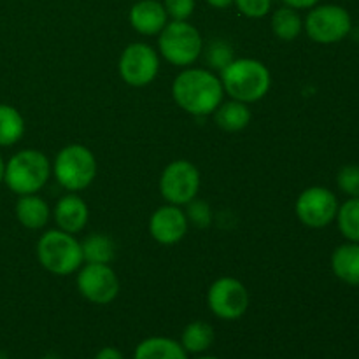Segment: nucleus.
Here are the masks:
<instances>
[{
	"mask_svg": "<svg viewBox=\"0 0 359 359\" xmlns=\"http://www.w3.org/2000/svg\"><path fill=\"white\" fill-rule=\"evenodd\" d=\"M172 98L184 112L202 118L214 114L223 102L224 90L216 72L186 67L172 83Z\"/></svg>",
	"mask_w": 359,
	"mask_h": 359,
	"instance_id": "1",
	"label": "nucleus"
},
{
	"mask_svg": "<svg viewBox=\"0 0 359 359\" xmlns=\"http://www.w3.org/2000/svg\"><path fill=\"white\" fill-rule=\"evenodd\" d=\"M224 95L231 100L255 104L266 97L272 86L269 67L255 58H235L219 72Z\"/></svg>",
	"mask_w": 359,
	"mask_h": 359,
	"instance_id": "2",
	"label": "nucleus"
},
{
	"mask_svg": "<svg viewBox=\"0 0 359 359\" xmlns=\"http://www.w3.org/2000/svg\"><path fill=\"white\" fill-rule=\"evenodd\" d=\"M53 174L49 158L39 149H23L6 161L4 182L18 196L34 195L46 186Z\"/></svg>",
	"mask_w": 359,
	"mask_h": 359,
	"instance_id": "3",
	"label": "nucleus"
},
{
	"mask_svg": "<svg viewBox=\"0 0 359 359\" xmlns=\"http://www.w3.org/2000/svg\"><path fill=\"white\" fill-rule=\"evenodd\" d=\"M37 259L49 273L67 277L83 266V249L76 235L60 230H48L37 242Z\"/></svg>",
	"mask_w": 359,
	"mask_h": 359,
	"instance_id": "4",
	"label": "nucleus"
},
{
	"mask_svg": "<svg viewBox=\"0 0 359 359\" xmlns=\"http://www.w3.org/2000/svg\"><path fill=\"white\" fill-rule=\"evenodd\" d=\"M203 39L189 21H168L158 34V53L170 65L191 67L202 56Z\"/></svg>",
	"mask_w": 359,
	"mask_h": 359,
	"instance_id": "5",
	"label": "nucleus"
},
{
	"mask_svg": "<svg viewBox=\"0 0 359 359\" xmlns=\"http://www.w3.org/2000/svg\"><path fill=\"white\" fill-rule=\"evenodd\" d=\"M97 158L83 144H69L56 154L53 174L58 184L70 193H77L91 186L97 177Z\"/></svg>",
	"mask_w": 359,
	"mask_h": 359,
	"instance_id": "6",
	"label": "nucleus"
},
{
	"mask_svg": "<svg viewBox=\"0 0 359 359\" xmlns=\"http://www.w3.org/2000/svg\"><path fill=\"white\" fill-rule=\"evenodd\" d=\"M304 30L309 39L318 44H337L353 30L349 11L337 4H318L304 20Z\"/></svg>",
	"mask_w": 359,
	"mask_h": 359,
	"instance_id": "7",
	"label": "nucleus"
},
{
	"mask_svg": "<svg viewBox=\"0 0 359 359\" xmlns=\"http://www.w3.org/2000/svg\"><path fill=\"white\" fill-rule=\"evenodd\" d=\"M200 172L189 160H174L163 168L160 175V195L170 205L184 207L196 198L200 191Z\"/></svg>",
	"mask_w": 359,
	"mask_h": 359,
	"instance_id": "8",
	"label": "nucleus"
},
{
	"mask_svg": "<svg viewBox=\"0 0 359 359\" xmlns=\"http://www.w3.org/2000/svg\"><path fill=\"white\" fill-rule=\"evenodd\" d=\"M118 72L128 86H147L160 72V53L146 42L128 44L119 56Z\"/></svg>",
	"mask_w": 359,
	"mask_h": 359,
	"instance_id": "9",
	"label": "nucleus"
},
{
	"mask_svg": "<svg viewBox=\"0 0 359 359\" xmlns=\"http://www.w3.org/2000/svg\"><path fill=\"white\" fill-rule=\"evenodd\" d=\"M251 297L248 287L235 277H219L207 291V305L216 318L223 321H237L249 311Z\"/></svg>",
	"mask_w": 359,
	"mask_h": 359,
	"instance_id": "10",
	"label": "nucleus"
},
{
	"mask_svg": "<svg viewBox=\"0 0 359 359\" xmlns=\"http://www.w3.org/2000/svg\"><path fill=\"white\" fill-rule=\"evenodd\" d=\"M77 291L95 305H109L118 298L121 284L118 273L105 263H83L76 277Z\"/></svg>",
	"mask_w": 359,
	"mask_h": 359,
	"instance_id": "11",
	"label": "nucleus"
},
{
	"mask_svg": "<svg viewBox=\"0 0 359 359\" xmlns=\"http://www.w3.org/2000/svg\"><path fill=\"white\" fill-rule=\"evenodd\" d=\"M339 205V198L332 189L325 186H311L298 195L294 212L302 224L319 230L335 221Z\"/></svg>",
	"mask_w": 359,
	"mask_h": 359,
	"instance_id": "12",
	"label": "nucleus"
},
{
	"mask_svg": "<svg viewBox=\"0 0 359 359\" xmlns=\"http://www.w3.org/2000/svg\"><path fill=\"white\" fill-rule=\"evenodd\" d=\"M188 217L186 212L177 205L160 207L149 217V233L158 244L174 245L181 242L188 233Z\"/></svg>",
	"mask_w": 359,
	"mask_h": 359,
	"instance_id": "13",
	"label": "nucleus"
},
{
	"mask_svg": "<svg viewBox=\"0 0 359 359\" xmlns=\"http://www.w3.org/2000/svg\"><path fill=\"white\" fill-rule=\"evenodd\" d=\"M53 217L60 230L77 235L86 228L88 219H90V209L79 195L69 193L56 202L55 209H53Z\"/></svg>",
	"mask_w": 359,
	"mask_h": 359,
	"instance_id": "14",
	"label": "nucleus"
},
{
	"mask_svg": "<svg viewBox=\"0 0 359 359\" xmlns=\"http://www.w3.org/2000/svg\"><path fill=\"white\" fill-rule=\"evenodd\" d=\"M130 25L140 35H158L168 23V14L160 0H139L128 14Z\"/></svg>",
	"mask_w": 359,
	"mask_h": 359,
	"instance_id": "15",
	"label": "nucleus"
},
{
	"mask_svg": "<svg viewBox=\"0 0 359 359\" xmlns=\"http://www.w3.org/2000/svg\"><path fill=\"white\" fill-rule=\"evenodd\" d=\"M16 217L21 226L28 230H41L51 219V207L37 193L23 195L16 202Z\"/></svg>",
	"mask_w": 359,
	"mask_h": 359,
	"instance_id": "16",
	"label": "nucleus"
},
{
	"mask_svg": "<svg viewBox=\"0 0 359 359\" xmlns=\"http://www.w3.org/2000/svg\"><path fill=\"white\" fill-rule=\"evenodd\" d=\"M332 270L335 277L349 286H359V244L346 242L332 255Z\"/></svg>",
	"mask_w": 359,
	"mask_h": 359,
	"instance_id": "17",
	"label": "nucleus"
},
{
	"mask_svg": "<svg viewBox=\"0 0 359 359\" xmlns=\"http://www.w3.org/2000/svg\"><path fill=\"white\" fill-rule=\"evenodd\" d=\"M133 359H188L181 342L168 337H149L135 347Z\"/></svg>",
	"mask_w": 359,
	"mask_h": 359,
	"instance_id": "18",
	"label": "nucleus"
},
{
	"mask_svg": "<svg viewBox=\"0 0 359 359\" xmlns=\"http://www.w3.org/2000/svg\"><path fill=\"white\" fill-rule=\"evenodd\" d=\"M251 109L249 104L238 100L221 102L219 107L214 111V121L224 132H241V130L248 128L251 123Z\"/></svg>",
	"mask_w": 359,
	"mask_h": 359,
	"instance_id": "19",
	"label": "nucleus"
},
{
	"mask_svg": "<svg viewBox=\"0 0 359 359\" xmlns=\"http://www.w3.org/2000/svg\"><path fill=\"white\" fill-rule=\"evenodd\" d=\"M270 27H272V34L279 41L291 42L300 37V34L304 32V18L293 7L283 6L272 13Z\"/></svg>",
	"mask_w": 359,
	"mask_h": 359,
	"instance_id": "20",
	"label": "nucleus"
},
{
	"mask_svg": "<svg viewBox=\"0 0 359 359\" xmlns=\"http://www.w3.org/2000/svg\"><path fill=\"white\" fill-rule=\"evenodd\" d=\"M25 135V119L16 107L0 104V147H11Z\"/></svg>",
	"mask_w": 359,
	"mask_h": 359,
	"instance_id": "21",
	"label": "nucleus"
},
{
	"mask_svg": "<svg viewBox=\"0 0 359 359\" xmlns=\"http://www.w3.org/2000/svg\"><path fill=\"white\" fill-rule=\"evenodd\" d=\"M214 344V330L205 321H193L182 330L181 346L188 354H202Z\"/></svg>",
	"mask_w": 359,
	"mask_h": 359,
	"instance_id": "22",
	"label": "nucleus"
},
{
	"mask_svg": "<svg viewBox=\"0 0 359 359\" xmlns=\"http://www.w3.org/2000/svg\"><path fill=\"white\" fill-rule=\"evenodd\" d=\"M84 263H109L116 256V245L112 238L105 233H91L81 242Z\"/></svg>",
	"mask_w": 359,
	"mask_h": 359,
	"instance_id": "23",
	"label": "nucleus"
},
{
	"mask_svg": "<svg viewBox=\"0 0 359 359\" xmlns=\"http://www.w3.org/2000/svg\"><path fill=\"white\" fill-rule=\"evenodd\" d=\"M337 226L347 242H358L359 244V196L358 198H347L342 205H339L337 212Z\"/></svg>",
	"mask_w": 359,
	"mask_h": 359,
	"instance_id": "24",
	"label": "nucleus"
},
{
	"mask_svg": "<svg viewBox=\"0 0 359 359\" xmlns=\"http://www.w3.org/2000/svg\"><path fill=\"white\" fill-rule=\"evenodd\" d=\"M202 56L205 60L207 69L212 70V72H221L226 65H230L235 60L233 48H231L230 42L223 41V39H214L209 44H203Z\"/></svg>",
	"mask_w": 359,
	"mask_h": 359,
	"instance_id": "25",
	"label": "nucleus"
},
{
	"mask_svg": "<svg viewBox=\"0 0 359 359\" xmlns=\"http://www.w3.org/2000/svg\"><path fill=\"white\" fill-rule=\"evenodd\" d=\"M337 186L349 198L359 196V165H346L337 174Z\"/></svg>",
	"mask_w": 359,
	"mask_h": 359,
	"instance_id": "26",
	"label": "nucleus"
},
{
	"mask_svg": "<svg viewBox=\"0 0 359 359\" xmlns=\"http://www.w3.org/2000/svg\"><path fill=\"white\" fill-rule=\"evenodd\" d=\"M186 217H188V223L195 224L196 228H207L212 223V210L210 205L203 200L193 198L191 202L186 203Z\"/></svg>",
	"mask_w": 359,
	"mask_h": 359,
	"instance_id": "27",
	"label": "nucleus"
},
{
	"mask_svg": "<svg viewBox=\"0 0 359 359\" xmlns=\"http://www.w3.org/2000/svg\"><path fill=\"white\" fill-rule=\"evenodd\" d=\"M273 0H233L238 13L251 20H259L272 11Z\"/></svg>",
	"mask_w": 359,
	"mask_h": 359,
	"instance_id": "28",
	"label": "nucleus"
},
{
	"mask_svg": "<svg viewBox=\"0 0 359 359\" xmlns=\"http://www.w3.org/2000/svg\"><path fill=\"white\" fill-rule=\"evenodd\" d=\"M195 0H163V7L168 14V20L188 21L195 13Z\"/></svg>",
	"mask_w": 359,
	"mask_h": 359,
	"instance_id": "29",
	"label": "nucleus"
},
{
	"mask_svg": "<svg viewBox=\"0 0 359 359\" xmlns=\"http://www.w3.org/2000/svg\"><path fill=\"white\" fill-rule=\"evenodd\" d=\"M284 6L293 7L297 11H304V9H312L314 6H318L321 0H283Z\"/></svg>",
	"mask_w": 359,
	"mask_h": 359,
	"instance_id": "30",
	"label": "nucleus"
},
{
	"mask_svg": "<svg viewBox=\"0 0 359 359\" xmlns=\"http://www.w3.org/2000/svg\"><path fill=\"white\" fill-rule=\"evenodd\" d=\"M93 359H125V356H123L121 351L116 349V347H104V349H100L95 354Z\"/></svg>",
	"mask_w": 359,
	"mask_h": 359,
	"instance_id": "31",
	"label": "nucleus"
},
{
	"mask_svg": "<svg viewBox=\"0 0 359 359\" xmlns=\"http://www.w3.org/2000/svg\"><path fill=\"white\" fill-rule=\"evenodd\" d=\"M205 2L214 9H228L233 6V0H205Z\"/></svg>",
	"mask_w": 359,
	"mask_h": 359,
	"instance_id": "32",
	"label": "nucleus"
},
{
	"mask_svg": "<svg viewBox=\"0 0 359 359\" xmlns=\"http://www.w3.org/2000/svg\"><path fill=\"white\" fill-rule=\"evenodd\" d=\"M4 174H6V161H4L2 154H0V184L4 182Z\"/></svg>",
	"mask_w": 359,
	"mask_h": 359,
	"instance_id": "33",
	"label": "nucleus"
},
{
	"mask_svg": "<svg viewBox=\"0 0 359 359\" xmlns=\"http://www.w3.org/2000/svg\"><path fill=\"white\" fill-rule=\"evenodd\" d=\"M42 359H62V358L56 356V354H46V356L42 358Z\"/></svg>",
	"mask_w": 359,
	"mask_h": 359,
	"instance_id": "34",
	"label": "nucleus"
},
{
	"mask_svg": "<svg viewBox=\"0 0 359 359\" xmlns=\"http://www.w3.org/2000/svg\"><path fill=\"white\" fill-rule=\"evenodd\" d=\"M196 359H219V358H214V356H198Z\"/></svg>",
	"mask_w": 359,
	"mask_h": 359,
	"instance_id": "35",
	"label": "nucleus"
},
{
	"mask_svg": "<svg viewBox=\"0 0 359 359\" xmlns=\"http://www.w3.org/2000/svg\"><path fill=\"white\" fill-rule=\"evenodd\" d=\"M0 359H9V358H7V354L4 353V351H0Z\"/></svg>",
	"mask_w": 359,
	"mask_h": 359,
	"instance_id": "36",
	"label": "nucleus"
}]
</instances>
